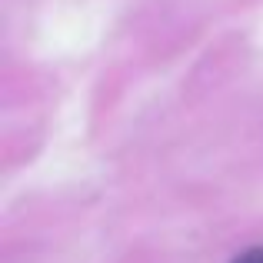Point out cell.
<instances>
[{
	"instance_id": "cell-1",
	"label": "cell",
	"mask_w": 263,
	"mask_h": 263,
	"mask_svg": "<svg viewBox=\"0 0 263 263\" xmlns=\"http://www.w3.org/2000/svg\"><path fill=\"white\" fill-rule=\"evenodd\" d=\"M233 263H263V247H253V250H247V253H240Z\"/></svg>"
}]
</instances>
